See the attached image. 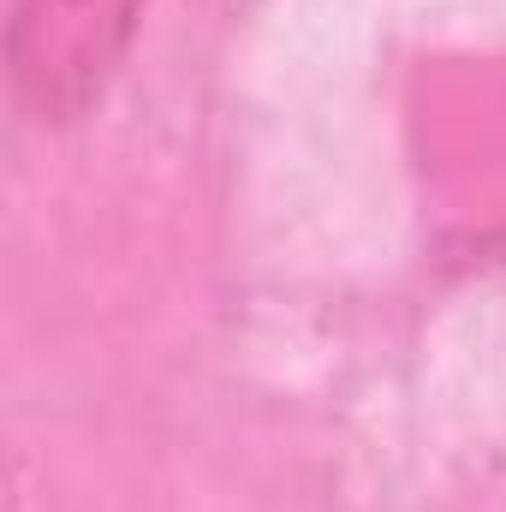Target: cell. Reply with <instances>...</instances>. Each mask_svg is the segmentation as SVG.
<instances>
[{
    "label": "cell",
    "mask_w": 506,
    "mask_h": 512,
    "mask_svg": "<svg viewBox=\"0 0 506 512\" xmlns=\"http://www.w3.org/2000/svg\"><path fill=\"white\" fill-rule=\"evenodd\" d=\"M137 0H12V72L54 114H72L114 66Z\"/></svg>",
    "instance_id": "cell-1"
}]
</instances>
